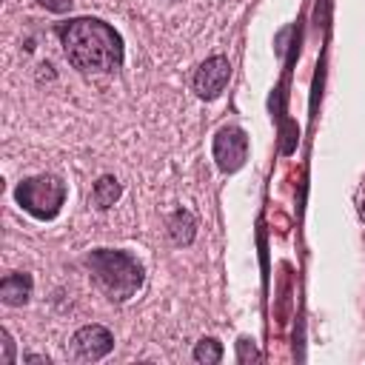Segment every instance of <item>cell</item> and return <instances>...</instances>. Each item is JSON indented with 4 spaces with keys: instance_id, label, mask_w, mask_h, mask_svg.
<instances>
[{
    "instance_id": "obj_2",
    "label": "cell",
    "mask_w": 365,
    "mask_h": 365,
    "mask_svg": "<svg viewBox=\"0 0 365 365\" xmlns=\"http://www.w3.org/2000/svg\"><path fill=\"white\" fill-rule=\"evenodd\" d=\"M86 268L91 271L97 285L108 294V299H114V302H125L143 285V265L128 251L97 248L86 257Z\"/></svg>"
},
{
    "instance_id": "obj_7",
    "label": "cell",
    "mask_w": 365,
    "mask_h": 365,
    "mask_svg": "<svg viewBox=\"0 0 365 365\" xmlns=\"http://www.w3.org/2000/svg\"><path fill=\"white\" fill-rule=\"evenodd\" d=\"M31 297V277L26 271H14V274H6L3 282H0V299L11 308L17 305H26Z\"/></svg>"
},
{
    "instance_id": "obj_6",
    "label": "cell",
    "mask_w": 365,
    "mask_h": 365,
    "mask_svg": "<svg viewBox=\"0 0 365 365\" xmlns=\"http://www.w3.org/2000/svg\"><path fill=\"white\" fill-rule=\"evenodd\" d=\"M228 77H231V63H228V57H222V54L208 57V60L197 68V74H194V91H197V97H202V100L220 97V91L225 88Z\"/></svg>"
},
{
    "instance_id": "obj_13",
    "label": "cell",
    "mask_w": 365,
    "mask_h": 365,
    "mask_svg": "<svg viewBox=\"0 0 365 365\" xmlns=\"http://www.w3.org/2000/svg\"><path fill=\"white\" fill-rule=\"evenodd\" d=\"M237 348H240V362H245L248 356H251V359H257V351H254V348L248 351V339H245V336L237 342Z\"/></svg>"
},
{
    "instance_id": "obj_8",
    "label": "cell",
    "mask_w": 365,
    "mask_h": 365,
    "mask_svg": "<svg viewBox=\"0 0 365 365\" xmlns=\"http://www.w3.org/2000/svg\"><path fill=\"white\" fill-rule=\"evenodd\" d=\"M194 228H197V222H194V217L188 214V211H174L171 214V220H168V231H171V240L177 242V245H188L191 240H194Z\"/></svg>"
},
{
    "instance_id": "obj_10",
    "label": "cell",
    "mask_w": 365,
    "mask_h": 365,
    "mask_svg": "<svg viewBox=\"0 0 365 365\" xmlns=\"http://www.w3.org/2000/svg\"><path fill=\"white\" fill-rule=\"evenodd\" d=\"M194 359L202 362V365H214V362H220V359H222V345H220V339H214V336H202V339L194 345Z\"/></svg>"
},
{
    "instance_id": "obj_11",
    "label": "cell",
    "mask_w": 365,
    "mask_h": 365,
    "mask_svg": "<svg viewBox=\"0 0 365 365\" xmlns=\"http://www.w3.org/2000/svg\"><path fill=\"white\" fill-rule=\"evenodd\" d=\"M0 336H3V351H6V354H3V362H6V365H11V362H14V342H11V334L3 328V331H0Z\"/></svg>"
},
{
    "instance_id": "obj_9",
    "label": "cell",
    "mask_w": 365,
    "mask_h": 365,
    "mask_svg": "<svg viewBox=\"0 0 365 365\" xmlns=\"http://www.w3.org/2000/svg\"><path fill=\"white\" fill-rule=\"evenodd\" d=\"M120 182L111 177V174H106V177H100L97 182H94V202H97V208H111L114 202H117V197H120Z\"/></svg>"
},
{
    "instance_id": "obj_14",
    "label": "cell",
    "mask_w": 365,
    "mask_h": 365,
    "mask_svg": "<svg viewBox=\"0 0 365 365\" xmlns=\"http://www.w3.org/2000/svg\"><path fill=\"white\" fill-rule=\"evenodd\" d=\"M26 362H48V356H37V354H29Z\"/></svg>"
},
{
    "instance_id": "obj_4",
    "label": "cell",
    "mask_w": 365,
    "mask_h": 365,
    "mask_svg": "<svg viewBox=\"0 0 365 365\" xmlns=\"http://www.w3.org/2000/svg\"><path fill=\"white\" fill-rule=\"evenodd\" d=\"M214 160L225 174L242 168L248 160V134L240 125H222L214 134Z\"/></svg>"
},
{
    "instance_id": "obj_3",
    "label": "cell",
    "mask_w": 365,
    "mask_h": 365,
    "mask_svg": "<svg viewBox=\"0 0 365 365\" xmlns=\"http://www.w3.org/2000/svg\"><path fill=\"white\" fill-rule=\"evenodd\" d=\"M14 200L34 220H54L66 202V182L54 174H37L17 185Z\"/></svg>"
},
{
    "instance_id": "obj_5",
    "label": "cell",
    "mask_w": 365,
    "mask_h": 365,
    "mask_svg": "<svg viewBox=\"0 0 365 365\" xmlns=\"http://www.w3.org/2000/svg\"><path fill=\"white\" fill-rule=\"evenodd\" d=\"M114 348V336L103 325H83L71 336V354L83 362H97Z\"/></svg>"
},
{
    "instance_id": "obj_1",
    "label": "cell",
    "mask_w": 365,
    "mask_h": 365,
    "mask_svg": "<svg viewBox=\"0 0 365 365\" xmlns=\"http://www.w3.org/2000/svg\"><path fill=\"white\" fill-rule=\"evenodd\" d=\"M57 34L68 63L80 71H117L123 66V37L97 17H74Z\"/></svg>"
},
{
    "instance_id": "obj_12",
    "label": "cell",
    "mask_w": 365,
    "mask_h": 365,
    "mask_svg": "<svg viewBox=\"0 0 365 365\" xmlns=\"http://www.w3.org/2000/svg\"><path fill=\"white\" fill-rule=\"evenodd\" d=\"M43 9H48V11H57V14H63V11H68L71 9V0H37Z\"/></svg>"
},
{
    "instance_id": "obj_15",
    "label": "cell",
    "mask_w": 365,
    "mask_h": 365,
    "mask_svg": "<svg viewBox=\"0 0 365 365\" xmlns=\"http://www.w3.org/2000/svg\"><path fill=\"white\" fill-rule=\"evenodd\" d=\"M362 211H365V188H362Z\"/></svg>"
}]
</instances>
